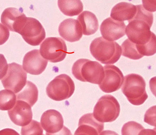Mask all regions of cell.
<instances>
[{"instance_id": "obj_1", "label": "cell", "mask_w": 156, "mask_h": 135, "mask_svg": "<svg viewBox=\"0 0 156 135\" xmlns=\"http://www.w3.org/2000/svg\"><path fill=\"white\" fill-rule=\"evenodd\" d=\"M90 50L91 55L97 60L106 65L117 62L122 54L121 47L117 42L108 41L102 37L96 38L92 41Z\"/></svg>"}, {"instance_id": "obj_2", "label": "cell", "mask_w": 156, "mask_h": 135, "mask_svg": "<svg viewBox=\"0 0 156 135\" xmlns=\"http://www.w3.org/2000/svg\"><path fill=\"white\" fill-rule=\"evenodd\" d=\"M72 73L77 79L99 84L105 76L104 68L99 62L85 59H80L74 64Z\"/></svg>"}, {"instance_id": "obj_3", "label": "cell", "mask_w": 156, "mask_h": 135, "mask_svg": "<svg viewBox=\"0 0 156 135\" xmlns=\"http://www.w3.org/2000/svg\"><path fill=\"white\" fill-rule=\"evenodd\" d=\"M121 87L122 92L129 101L135 105L143 104L148 97L146 83L141 75L131 73L125 76Z\"/></svg>"}, {"instance_id": "obj_4", "label": "cell", "mask_w": 156, "mask_h": 135, "mask_svg": "<svg viewBox=\"0 0 156 135\" xmlns=\"http://www.w3.org/2000/svg\"><path fill=\"white\" fill-rule=\"evenodd\" d=\"M3 68L0 78L3 87L18 93L25 85L27 73L21 65L14 62L6 64Z\"/></svg>"}, {"instance_id": "obj_5", "label": "cell", "mask_w": 156, "mask_h": 135, "mask_svg": "<svg viewBox=\"0 0 156 135\" xmlns=\"http://www.w3.org/2000/svg\"><path fill=\"white\" fill-rule=\"evenodd\" d=\"M120 106L117 99L110 95L102 96L98 100L93 110L94 117L102 123L110 122L119 116Z\"/></svg>"}, {"instance_id": "obj_6", "label": "cell", "mask_w": 156, "mask_h": 135, "mask_svg": "<svg viewBox=\"0 0 156 135\" xmlns=\"http://www.w3.org/2000/svg\"><path fill=\"white\" fill-rule=\"evenodd\" d=\"M75 89L74 83L72 79L68 75L63 74L56 76L48 83L46 92L50 98L59 101L70 97Z\"/></svg>"}, {"instance_id": "obj_7", "label": "cell", "mask_w": 156, "mask_h": 135, "mask_svg": "<svg viewBox=\"0 0 156 135\" xmlns=\"http://www.w3.org/2000/svg\"><path fill=\"white\" fill-rule=\"evenodd\" d=\"M40 51L44 58L53 63L63 61L67 53L65 41L60 38L55 37L46 38L41 44Z\"/></svg>"}, {"instance_id": "obj_8", "label": "cell", "mask_w": 156, "mask_h": 135, "mask_svg": "<svg viewBox=\"0 0 156 135\" xmlns=\"http://www.w3.org/2000/svg\"><path fill=\"white\" fill-rule=\"evenodd\" d=\"M125 32L129 40L136 44L144 45L151 39L152 32L151 27L145 21L132 19L128 21Z\"/></svg>"}, {"instance_id": "obj_9", "label": "cell", "mask_w": 156, "mask_h": 135, "mask_svg": "<svg viewBox=\"0 0 156 135\" xmlns=\"http://www.w3.org/2000/svg\"><path fill=\"white\" fill-rule=\"evenodd\" d=\"M19 34L27 43L34 46L39 45L46 36L45 30L41 23L36 19L31 17H27Z\"/></svg>"}, {"instance_id": "obj_10", "label": "cell", "mask_w": 156, "mask_h": 135, "mask_svg": "<svg viewBox=\"0 0 156 135\" xmlns=\"http://www.w3.org/2000/svg\"><path fill=\"white\" fill-rule=\"evenodd\" d=\"M105 76L99 85L101 89L106 93H111L119 89L123 84L124 77L120 69L114 65L104 67Z\"/></svg>"}, {"instance_id": "obj_11", "label": "cell", "mask_w": 156, "mask_h": 135, "mask_svg": "<svg viewBox=\"0 0 156 135\" xmlns=\"http://www.w3.org/2000/svg\"><path fill=\"white\" fill-rule=\"evenodd\" d=\"M23 12L21 7L19 9L14 7L7 8L1 14V22L10 30L19 34L27 18Z\"/></svg>"}, {"instance_id": "obj_12", "label": "cell", "mask_w": 156, "mask_h": 135, "mask_svg": "<svg viewBox=\"0 0 156 135\" xmlns=\"http://www.w3.org/2000/svg\"><path fill=\"white\" fill-rule=\"evenodd\" d=\"M31 107L27 102L17 100L11 109L8 111L11 121L15 125L23 127L28 124L32 118Z\"/></svg>"}, {"instance_id": "obj_13", "label": "cell", "mask_w": 156, "mask_h": 135, "mask_svg": "<svg viewBox=\"0 0 156 135\" xmlns=\"http://www.w3.org/2000/svg\"><path fill=\"white\" fill-rule=\"evenodd\" d=\"M38 49H34L27 53L23 61L24 70L27 73L34 75L42 73L47 66L48 61L42 57Z\"/></svg>"}, {"instance_id": "obj_14", "label": "cell", "mask_w": 156, "mask_h": 135, "mask_svg": "<svg viewBox=\"0 0 156 135\" xmlns=\"http://www.w3.org/2000/svg\"><path fill=\"white\" fill-rule=\"evenodd\" d=\"M126 27L123 22L117 21L109 17L102 22L100 30L104 39L109 41H113L125 35Z\"/></svg>"}, {"instance_id": "obj_15", "label": "cell", "mask_w": 156, "mask_h": 135, "mask_svg": "<svg viewBox=\"0 0 156 135\" xmlns=\"http://www.w3.org/2000/svg\"><path fill=\"white\" fill-rule=\"evenodd\" d=\"M40 123L46 135H52L60 132L63 128L62 116L58 111L54 109L47 110L42 114Z\"/></svg>"}, {"instance_id": "obj_16", "label": "cell", "mask_w": 156, "mask_h": 135, "mask_svg": "<svg viewBox=\"0 0 156 135\" xmlns=\"http://www.w3.org/2000/svg\"><path fill=\"white\" fill-rule=\"evenodd\" d=\"M104 129V124L96 120L93 114L84 115L80 119L78 127L74 135H100Z\"/></svg>"}, {"instance_id": "obj_17", "label": "cell", "mask_w": 156, "mask_h": 135, "mask_svg": "<svg viewBox=\"0 0 156 135\" xmlns=\"http://www.w3.org/2000/svg\"><path fill=\"white\" fill-rule=\"evenodd\" d=\"M60 36L65 40L71 42L79 40L83 35L81 26L78 21L69 18L63 21L58 29Z\"/></svg>"}, {"instance_id": "obj_18", "label": "cell", "mask_w": 156, "mask_h": 135, "mask_svg": "<svg viewBox=\"0 0 156 135\" xmlns=\"http://www.w3.org/2000/svg\"><path fill=\"white\" fill-rule=\"evenodd\" d=\"M136 11V5L127 2H121L113 7L110 16L112 18L117 21H129L134 17Z\"/></svg>"}, {"instance_id": "obj_19", "label": "cell", "mask_w": 156, "mask_h": 135, "mask_svg": "<svg viewBox=\"0 0 156 135\" xmlns=\"http://www.w3.org/2000/svg\"><path fill=\"white\" fill-rule=\"evenodd\" d=\"M77 20L80 23L83 33L89 35L95 33L99 27L98 20L95 14L88 11H84L78 17Z\"/></svg>"}, {"instance_id": "obj_20", "label": "cell", "mask_w": 156, "mask_h": 135, "mask_svg": "<svg viewBox=\"0 0 156 135\" xmlns=\"http://www.w3.org/2000/svg\"><path fill=\"white\" fill-rule=\"evenodd\" d=\"M17 100L23 101L31 107L37 100L38 90L36 85L29 81H27L22 90L15 94Z\"/></svg>"}, {"instance_id": "obj_21", "label": "cell", "mask_w": 156, "mask_h": 135, "mask_svg": "<svg viewBox=\"0 0 156 135\" xmlns=\"http://www.w3.org/2000/svg\"><path fill=\"white\" fill-rule=\"evenodd\" d=\"M58 7L64 15L70 16L77 15L83 10V5L80 0H58Z\"/></svg>"}, {"instance_id": "obj_22", "label": "cell", "mask_w": 156, "mask_h": 135, "mask_svg": "<svg viewBox=\"0 0 156 135\" xmlns=\"http://www.w3.org/2000/svg\"><path fill=\"white\" fill-rule=\"evenodd\" d=\"M15 93L11 90L3 89L0 91V110H8L15 105L17 99Z\"/></svg>"}, {"instance_id": "obj_23", "label": "cell", "mask_w": 156, "mask_h": 135, "mask_svg": "<svg viewBox=\"0 0 156 135\" xmlns=\"http://www.w3.org/2000/svg\"><path fill=\"white\" fill-rule=\"evenodd\" d=\"M122 55L134 60L139 59L144 56L141 55L137 51L136 44L126 39L121 45Z\"/></svg>"}, {"instance_id": "obj_24", "label": "cell", "mask_w": 156, "mask_h": 135, "mask_svg": "<svg viewBox=\"0 0 156 135\" xmlns=\"http://www.w3.org/2000/svg\"><path fill=\"white\" fill-rule=\"evenodd\" d=\"M156 36L153 32L149 41L144 45L136 44L139 53L143 56H152L156 53Z\"/></svg>"}, {"instance_id": "obj_25", "label": "cell", "mask_w": 156, "mask_h": 135, "mask_svg": "<svg viewBox=\"0 0 156 135\" xmlns=\"http://www.w3.org/2000/svg\"><path fill=\"white\" fill-rule=\"evenodd\" d=\"M43 130L40 123L32 120L27 125L22 127L21 135H43Z\"/></svg>"}, {"instance_id": "obj_26", "label": "cell", "mask_w": 156, "mask_h": 135, "mask_svg": "<svg viewBox=\"0 0 156 135\" xmlns=\"http://www.w3.org/2000/svg\"><path fill=\"white\" fill-rule=\"evenodd\" d=\"M145 128L141 124L136 122L130 121L125 123L123 126L122 135H139Z\"/></svg>"}, {"instance_id": "obj_27", "label": "cell", "mask_w": 156, "mask_h": 135, "mask_svg": "<svg viewBox=\"0 0 156 135\" xmlns=\"http://www.w3.org/2000/svg\"><path fill=\"white\" fill-rule=\"evenodd\" d=\"M136 6V12L133 19L144 21L147 22L151 27L153 21V13L145 9L142 4L138 5Z\"/></svg>"}, {"instance_id": "obj_28", "label": "cell", "mask_w": 156, "mask_h": 135, "mask_svg": "<svg viewBox=\"0 0 156 135\" xmlns=\"http://www.w3.org/2000/svg\"><path fill=\"white\" fill-rule=\"evenodd\" d=\"M156 106L150 108L146 112L144 116V121L152 126L156 127Z\"/></svg>"}, {"instance_id": "obj_29", "label": "cell", "mask_w": 156, "mask_h": 135, "mask_svg": "<svg viewBox=\"0 0 156 135\" xmlns=\"http://www.w3.org/2000/svg\"><path fill=\"white\" fill-rule=\"evenodd\" d=\"M156 0H142V5L147 10L151 12H155L156 10Z\"/></svg>"}, {"instance_id": "obj_30", "label": "cell", "mask_w": 156, "mask_h": 135, "mask_svg": "<svg viewBox=\"0 0 156 135\" xmlns=\"http://www.w3.org/2000/svg\"><path fill=\"white\" fill-rule=\"evenodd\" d=\"M156 130L155 131L154 130L144 129L140 132L139 135H147V134H148L147 135H148V134H150V135H151L150 134L153 135V134H156Z\"/></svg>"}, {"instance_id": "obj_31", "label": "cell", "mask_w": 156, "mask_h": 135, "mask_svg": "<svg viewBox=\"0 0 156 135\" xmlns=\"http://www.w3.org/2000/svg\"><path fill=\"white\" fill-rule=\"evenodd\" d=\"M6 130L8 131V132L5 129H4L3 130H1L0 132V135H3L4 134L6 133H12L14 134V135H18L19 134H18L13 129H6Z\"/></svg>"}]
</instances>
